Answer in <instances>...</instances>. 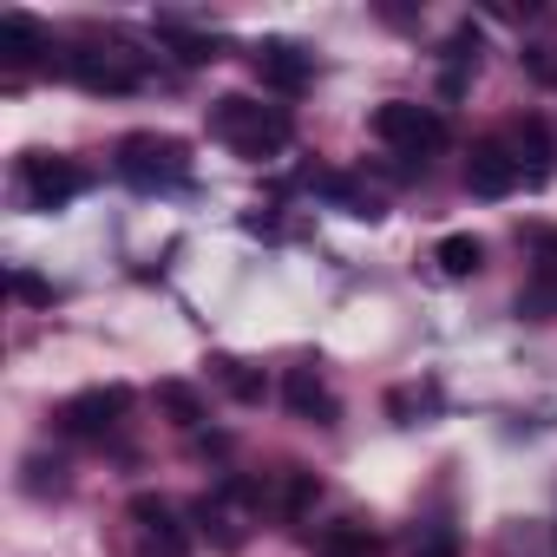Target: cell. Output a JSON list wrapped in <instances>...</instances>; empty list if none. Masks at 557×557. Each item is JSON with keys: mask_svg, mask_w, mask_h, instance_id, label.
<instances>
[{"mask_svg": "<svg viewBox=\"0 0 557 557\" xmlns=\"http://www.w3.org/2000/svg\"><path fill=\"white\" fill-rule=\"evenodd\" d=\"M119 177H132L138 190L184 184L190 177V145L171 138V132H132V138H119Z\"/></svg>", "mask_w": 557, "mask_h": 557, "instance_id": "3957f363", "label": "cell"}, {"mask_svg": "<svg viewBox=\"0 0 557 557\" xmlns=\"http://www.w3.org/2000/svg\"><path fill=\"white\" fill-rule=\"evenodd\" d=\"M505 145H511V158H518L524 184H550V171H557V151H550V132H544V119H518V125L505 132Z\"/></svg>", "mask_w": 557, "mask_h": 557, "instance_id": "30bf717a", "label": "cell"}, {"mask_svg": "<svg viewBox=\"0 0 557 557\" xmlns=\"http://www.w3.org/2000/svg\"><path fill=\"white\" fill-rule=\"evenodd\" d=\"M283 400H289L296 420H315V426H335V420H342V407H335V394H329V381H322L315 368H289Z\"/></svg>", "mask_w": 557, "mask_h": 557, "instance_id": "8fae6325", "label": "cell"}, {"mask_svg": "<svg viewBox=\"0 0 557 557\" xmlns=\"http://www.w3.org/2000/svg\"><path fill=\"white\" fill-rule=\"evenodd\" d=\"M374 138L394 151V158H433L446 145V119L440 106H420V99H387L374 112Z\"/></svg>", "mask_w": 557, "mask_h": 557, "instance_id": "277c9868", "label": "cell"}, {"mask_svg": "<svg viewBox=\"0 0 557 557\" xmlns=\"http://www.w3.org/2000/svg\"><path fill=\"white\" fill-rule=\"evenodd\" d=\"M14 296H27V302H47L53 289H47V283H34V275H14Z\"/></svg>", "mask_w": 557, "mask_h": 557, "instance_id": "44dd1931", "label": "cell"}, {"mask_svg": "<svg viewBox=\"0 0 557 557\" xmlns=\"http://www.w3.org/2000/svg\"><path fill=\"white\" fill-rule=\"evenodd\" d=\"M315 498H322V479H315V472H302V466H289L283 479H275V511H283L289 524H296V518H309V505H315Z\"/></svg>", "mask_w": 557, "mask_h": 557, "instance_id": "2e32d148", "label": "cell"}, {"mask_svg": "<svg viewBox=\"0 0 557 557\" xmlns=\"http://www.w3.org/2000/svg\"><path fill=\"white\" fill-rule=\"evenodd\" d=\"M216 374H223V387H230L236 400H262V381L243 374V361H216Z\"/></svg>", "mask_w": 557, "mask_h": 557, "instance_id": "d6986e66", "label": "cell"}, {"mask_svg": "<svg viewBox=\"0 0 557 557\" xmlns=\"http://www.w3.org/2000/svg\"><path fill=\"white\" fill-rule=\"evenodd\" d=\"M158 34L177 47V60H184V66H203V60H216V40H210V34H190L184 21H158Z\"/></svg>", "mask_w": 557, "mask_h": 557, "instance_id": "e0dca14e", "label": "cell"}, {"mask_svg": "<svg viewBox=\"0 0 557 557\" xmlns=\"http://www.w3.org/2000/svg\"><path fill=\"white\" fill-rule=\"evenodd\" d=\"M289 132H296V125H289L283 106H262V99H249V92H223V99L210 106V138L230 145V151L249 158V164L289 151Z\"/></svg>", "mask_w": 557, "mask_h": 557, "instance_id": "6da1fadb", "label": "cell"}, {"mask_svg": "<svg viewBox=\"0 0 557 557\" xmlns=\"http://www.w3.org/2000/svg\"><path fill=\"white\" fill-rule=\"evenodd\" d=\"M158 400H164V413H171V426H184V433H190V426L203 420V400H197V394H190L184 381H164V387H158Z\"/></svg>", "mask_w": 557, "mask_h": 557, "instance_id": "ac0fdd59", "label": "cell"}, {"mask_svg": "<svg viewBox=\"0 0 557 557\" xmlns=\"http://www.w3.org/2000/svg\"><path fill=\"white\" fill-rule=\"evenodd\" d=\"M125 413H132V394L125 387H86V394H73L60 407V426L73 440H112L125 426Z\"/></svg>", "mask_w": 557, "mask_h": 557, "instance_id": "52a82bcc", "label": "cell"}, {"mask_svg": "<svg viewBox=\"0 0 557 557\" xmlns=\"http://www.w3.org/2000/svg\"><path fill=\"white\" fill-rule=\"evenodd\" d=\"M132 524L158 544V557H184V544H190V537H184V524H177V511H171L164 498H151V492H138V498H132Z\"/></svg>", "mask_w": 557, "mask_h": 557, "instance_id": "7c38bea8", "label": "cell"}, {"mask_svg": "<svg viewBox=\"0 0 557 557\" xmlns=\"http://www.w3.org/2000/svg\"><path fill=\"white\" fill-rule=\"evenodd\" d=\"M518 184H524V171H518V158H511L505 138H479L466 151V190L472 197H511Z\"/></svg>", "mask_w": 557, "mask_h": 557, "instance_id": "ba28073f", "label": "cell"}, {"mask_svg": "<svg viewBox=\"0 0 557 557\" xmlns=\"http://www.w3.org/2000/svg\"><path fill=\"white\" fill-rule=\"evenodd\" d=\"M86 190V171L73 164V158H53V151H27L21 158V197L34 203V210H60V203H73Z\"/></svg>", "mask_w": 557, "mask_h": 557, "instance_id": "8992f818", "label": "cell"}, {"mask_svg": "<svg viewBox=\"0 0 557 557\" xmlns=\"http://www.w3.org/2000/svg\"><path fill=\"white\" fill-rule=\"evenodd\" d=\"M60 66H66V79H79L86 92H132V86H145V53H132L125 40H99V34H86V40H73L66 53H60Z\"/></svg>", "mask_w": 557, "mask_h": 557, "instance_id": "7a4b0ae2", "label": "cell"}, {"mask_svg": "<svg viewBox=\"0 0 557 557\" xmlns=\"http://www.w3.org/2000/svg\"><path fill=\"white\" fill-rule=\"evenodd\" d=\"M433 262H440V275L466 283V275H479V269H485V243H479V236H466V230H453V236H440Z\"/></svg>", "mask_w": 557, "mask_h": 557, "instance_id": "5bb4252c", "label": "cell"}, {"mask_svg": "<svg viewBox=\"0 0 557 557\" xmlns=\"http://www.w3.org/2000/svg\"><path fill=\"white\" fill-rule=\"evenodd\" d=\"M0 53H8V66L21 73V66H34V60L53 53V47H47V34H40L34 14H0Z\"/></svg>", "mask_w": 557, "mask_h": 557, "instance_id": "4fadbf2b", "label": "cell"}, {"mask_svg": "<svg viewBox=\"0 0 557 557\" xmlns=\"http://www.w3.org/2000/svg\"><path fill=\"white\" fill-rule=\"evenodd\" d=\"M420 557H459V531L453 524H433L426 544H420Z\"/></svg>", "mask_w": 557, "mask_h": 557, "instance_id": "ffe728a7", "label": "cell"}, {"mask_svg": "<svg viewBox=\"0 0 557 557\" xmlns=\"http://www.w3.org/2000/svg\"><path fill=\"white\" fill-rule=\"evenodd\" d=\"M315 557H381V537H374L361 518H342V524H329V531H322Z\"/></svg>", "mask_w": 557, "mask_h": 557, "instance_id": "9a60e30c", "label": "cell"}, {"mask_svg": "<svg viewBox=\"0 0 557 557\" xmlns=\"http://www.w3.org/2000/svg\"><path fill=\"white\" fill-rule=\"evenodd\" d=\"M256 498H262L256 485L223 479L216 492H203V498H197V531H203L216 550H243V537H249V505H256Z\"/></svg>", "mask_w": 557, "mask_h": 557, "instance_id": "5b68a950", "label": "cell"}, {"mask_svg": "<svg viewBox=\"0 0 557 557\" xmlns=\"http://www.w3.org/2000/svg\"><path fill=\"white\" fill-rule=\"evenodd\" d=\"M249 66H256V79H262L269 92H302V86H309V53L289 47V40H262V47L249 53Z\"/></svg>", "mask_w": 557, "mask_h": 557, "instance_id": "9c48e42d", "label": "cell"}]
</instances>
